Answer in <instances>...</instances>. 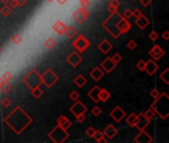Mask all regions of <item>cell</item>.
I'll return each instance as SVG.
<instances>
[{"mask_svg": "<svg viewBox=\"0 0 169 143\" xmlns=\"http://www.w3.org/2000/svg\"><path fill=\"white\" fill-rule=\"evenodd\" d=\"M4 122L12 129L16 134H21L33 122V119L27 114L21 106H16L13 111L8 114Z\"/></svg>", "mask_w": 169, "mask_h": 143, "instance_id": "1", "label": "cell"}, {"mask_svg": "<svg viewBox=\"0 0 169 143\" xmlns=\"http://www.w3.org/2000/svg\"><path fill=\"white\" fill-rule=\"evenodd\" d=\"M102 26L115 39H118L120 35L127 33L132 28L130 22L127 19H125L119 12L111 14L110 17H108L103 22Z\"/></svg>", "mask_w": 169, "mask_h": 143, "instance_id": "2", "label": "cell"}, {"mask_svg": "<svg viewBox=\"0 0 169 143\" xmlns=\"http://www.w3.org/2000/svg\"><path fill=\"white\" fill-rule=\"evenodd\" d=\"M168 104H169V96L166 92H162L160 93V96L154 100V101L150 104V108L160 118L165 120L169 116Z\"/></svg>", "mask_w": 169, "mask_h": 143, "instance_id": "3", "label": "cell"}, {"mask_svg": "<svg viewBox=\"0 0 169 143\" xmlns=\"http://www.w3.org/2000/svg\"><path fill=\"white\" fill-rule=\"evenodd\" d=\"M22 81H23L30 90L34 89L36 86H39L43 84L41 75L38 73V71L36 69H32L29 73L24 76Z\"/></svg>", "mask_w": 169, "mask_h": 143, "instance_id": "4", "label": "cell"}, {"mask_svg": "<svg viewBox=\"0 0 169 143\" xmlns=\"http://www.w3.org/2000/svg\"><path fill=\"white\" fill-rule=\"evenodd\" d=\"M69 136V133L67 132V130H65L62 128L61 126H57L54 127L50 133H48V137L56 143H62Z\"/></svg>", "mask_w": 169, "mask_h": 143, "instance_id": "5", "label": "cell"}, {"mask_svg": "<svg viewBox=\"0 0 169 143\" xmlns=\"http://www.w3.org/2000/svg\"><path fill=\"white\" fill-rule=\"evenodd\" d=\"M71 45L76 49L78 53H84L90 46V41L84 35H78L76 39L71 43Z\"/></svg>", "mask_w": 169, "mask_h": 143, "instance_id": "6", "label": "cell"}, {"mask_svg": "<svg viewBox=\"0 0 169 143\" xmlns=\"http://www.w3.org/2000/svg\"><path fill=\"white\" fill-rule=\"evenodd\" d=\"M42 82L47 86V87H52L56 82L58 81V76H57L53 73V71L51 69H47L45 73L41 75Z\"/></svg>", "mask_w": 169, "mask_h": 143, "instance_id": "7", "label": "cell"}, {"mask_svg": "<svg viewBox=\"0 0 169 143\" xmlns=\"http://www.w3.org/2000/svg\"><path fill=\"white\" fill-rule=\"evenodd\" d=\"M89 17V11L87 10V8H83L81 7L79 9H77L73 13V18L75 19V21L79 24H82L84 22L88 19Z\"/></svg>", "mask_w": 169, "mask_h": 143, "instance_id": "8", "label": "cell"}, {"mask_svg": "<svg viewBox=\"0 0 169 143\" xmlns=\"http://www.w3.org/2000/svg\"><path fill=\"white\" fill-rule=\"evenodd\" d=\"M69 111L75 116V115L85 113L87 111V107L81 101H74V104H72V106L69 107Z\"/></svg>", "mask_w": 169, "mask_h": 143, "instance_id": "9", "label": "cell"}, {"mask_svg": "<svg viewBox=\"0 0 169 143\" xmlns=\"http://www.w3.org/2000/svg\"><path fill=\"white\" fill-rule=\"evenodd\" d=\"M82 61H83V59L80 56V53H78V52H72L66 58V62L68 64H70V66L73 68L78 67V65H80V63H82Z\"/></svg>", "mask_w": 169, "mask_h": 143, "instance_id": "10", "label": "cell"}, {"mask_svg": "<svg viewBox=\"0 0 169 143\" xmlns=\"http://www.w3.org/2000/svg\"><path fill=\"white\" fill-rule=\"evenodd\" d=\"M110 116L115 120L116 122H120L122 119H124L125 117L127 116V113L126 111H124L122 107L120 106H116L113 111L110 112Z\"/></svg>", "mask_w": 169, "mask_h": 143, "instance_id": "11", "label": "cell"}, {"mask_svg": "<svg viewBox=\"0 0 169 143\" xmlns=\"http://www.w3.org/2000/svg\"><path fill=\"white\" fill-rule=\"evenodd\" d=\"M148 54H149V56L152 58V60H154V61H158V60H160L163 56H164L165 52L160 46L155 45L150 49Z\"/></svg>", "mask_w": 169, "mask_h": 143, "instance_id": "12", "label": "cell"}, {"mask_svg": "<svg viewBox=\"0 0 169 143\" xmlns=\"http://www.w3.org/2000/svg\"><path fill=\"white\" fill-rule=\"evenodd\" d=\"M137 122H135V127H137L139 130H144L150 123V120L146 119L143 112H140L137 115Z\"/></svg>", "mask_w": 169, "mask_h": 143, "instance_id": "13", "label": "cell"}, {"mask_svg": "<svg viewBox=\"0 0 169 143\" xmlns=\"http://www.w3.org/2000/svg\"><path fill=\"white\" fill-rule=\"evenodd\" d=\"M159 69V66L156 64V61L152 59H149L148 62H145V68H144V71L145 73H148L149 76H152L154 75L157 71Z\"/></svg>", "mask_w": 169, "mask_h": 143, "instance_id": "14", "label": "cell"}, {"mask_svg": "<svg viewBox=\"0 0 169 143\" xmlns=\"http://www.w3.org/2000/svg\"><path fill=\"white\" fill-rule=\"evenodd\" d=\"M140 132L135 136V142L138 143H150L152 142V137L148 133L145 132V130H139Z\"/></svg>", "mask_w": 169, "mask_h": 143, "instance_id": "15", "label": "cell"}, {"mask_svg": "<svg viewBox=\"0 0 169 143\" xmlns=\"http://www.w3.org/2000/svg\"><path fill=\"white\" fill-rule=\"evenodd\" d=\"M117 67V64L114 63L111 58H106L104 61L101 63V68L103 71H105L106 73H111V72Z\"/></svg>", "mask_w": 169, "mask_h": 143, "instance_id": "16", "label": "cell"}, {"mask_svg": "<svg viewBox=\"0 0 169 143\" xmlns=\"http://www.w3.org/2000/svg\"><path fill=\"white\" fill-rule=\"evenodd\" d=\"M103 133H104L106 138L113 139L114 137L118 134V129L113 124H109L108 126H106V128L103 130Z\"/></svg>", "mask_w": 169, "mask_h": 143, "instance_id": "17", "label": "cell"}, {"mask_svg": "<svg viewBox=\"0 0 169 143\" xmlns=\"http://www.w3.org/2000/svg\"><path fill=\"white\" fill-rule=\"evenodd\" d=\"M135 25H137L139 29L144 30V29H145L146 27H148V26L149 25L150 21H149L148 18H146L144 15H140L139 17L135 18Z\"/></svg>", "mask_w": 169, "mask_h": 143, "instance_id": "18", "label": "cell"}, {"mask_svg": "<svg viewBox=\"0 0 169 143\" xmlns=\"http://www.w3.org/2000/svg\"><path fill=\"white\" fill-rule=\"evenodd\" d=\"M57 122L58 126H61L62 128H63L65 130H67L68 128H70V127H71V125H72L71 121H70V120L66 116H64V115H61V116L57 118Z\"/></svg>", "mask_w": 169, "mask_h": 143, "instance_id": "19", "label": "cell"}, {"mask_svg": "<svg viewBox=\"0 0 169 143\" xmlns=\"http://www.w3.org/2000/svg\"><path fill=\"white\" fill-rule=\"evenodd\" d=\"M90 76L95 81H100L103 76H104V72H103V70L100 69L99 67H95L93 70L90 72Z\"/></svg>", "mask_w": 169, "mask_h": 143, "instance_id": "20", "label": "cell"}, {"mask_svg": "<svg viewBox=\"0 0 169 143\" xmlns=\"http://www.w3.org/2000/svg\"><path fill=\"white\" fill-rule=\"evenodd\" d=\"M99 91H100V87L98 86H93V89H91V90L88 91V96H89L94 102H96V103H97L98 101H100V100H99Z\"/></svg>", "mask_w": 169, "mask_h": 143, "instance_id": "21", "label": "cell"}, {"mask_svg": "<svg viewBox=\"0 0 169 143\" xmlns=\"http://www.w3.org/2000/svg\"><path fill=\"white\" fill-rule=\"evenodd\" d=\"M53 29L54 30V32L58 35H64L65 29H66V26L62 21H57L56 23L53 24Z\"/></svg>", "mask_w": 169, "mask_h": 143, "instance_id": "22", "label": "cell"}, {"mask_svg": "<svg viewBox=\"0 0 169 143\" xmlns=\"http://www.w3.org/2000/svg\"><path fill=\"white\" fill-rule=\"evenodd\" d=\"M112 44L109 42L108 40H103L99 45H98V49L102 52V53H104V54H108L109 52H110L112 50Z\"/></svg>", "mask_w": 169, "mask_h": 143, "instance_id": "23", "label": "cell"}, {"mask_svg": "<svg viewBox=\"0 0 169 143\" xmlns=\"http://www.w3.org/2000/svg\"><path fill=\"white\" fill-rule=\"evenodd\" d=\"M93 138L98 142V143H106L107 142V138L105 137L103 131L101 130H95V132L93 134Z\"/></svg>", "mask_w": 169, "mask_h": 143, "instance_id": "24", "label": "cell"}, {"mask_svg": "<svg viewBox=\"0 0 169 143\" xmlns=\"http://www.w3.org/2000/svg\"><path fill=\"white\" fill-rule=\"evenodd\" d=\"M73 82H74V84H75L76 86H77L78 87H82V86H84L87 84V80H86L85 76H83L82 75H78V76L74 79Z\"/></svg>", "mask_w": 169, "mask_h": 143, "instance_id": "25", "label": "cell"}, {"mask_svg": "<svg viewBox=\"0 0 169 143\" xmlns=\"http://www.w3.org/2000/svg\"><path fill=\"white\" fill-rule=\"evenodd\" d=\"M110 97H111V93L109 92L107 90H105V89H100V91H99V100L101 101L105 102Z\"/></svg>", "mask_w": 169, "mask_h": 143, "instance_id": "26", "label": "cell"}, {"mask_svg": "<svg viewBox=\"0 0 169 143\" xmlns=\"http://www.w3.org/2000/svg\"><path fill=\"white\" fill-rule=\"evenodd\" d=\"M64 35H66V37L69 38V39H72L73 37L77 35V30L72 26H68V27H66V29H65Z\"/></svg>", "mask_w": 169, "mask_h": 143, "instance_id": "27", "label": "cell"}, {"mask_svg": "<svg viewBox=\"0 0 169 143\" xmlns=\"http://www.w3.org/2000/svg\"><path fill=\"white\" fill-rule=\"evenodd\" d=\"M31 93H32V96H34L35 98H40L43 95V90L41 89V86H36V87H34V89H32L31 90Z\"/></svg>", "mask_w": 169, "mask_h": 143, "instance_id": "28", "label": "cell"}, {"mask_svg": "<svg viewBox=\"0 0 169 143\" xmlns=\"http://www.w3.org/2000/svg\"><path fill=\"white\" fill-rule=\"evenodd\" d=\"M137 114L135 113H130L129 116H127L126 118V121L127 123L130 125V126H132V127H135V122H137Z\"/></svg>", "mask_w": 169, "mask_h": 143, "instance_id": "29", "label": "cell"}, {"mask_svg": "<svg viewBox=\"0 0 169 143\" xmlns=\"http://www.w3.org/2000/svg\"><path fill=\"white\" fill-rule=\"evenodd\" d=\"M11 12H12V8H11L7 4H5L4 6L0 9V13H1L4 17H7V16H9L11 14Z\"/></svg>", "mask_w": 169, "mask_h": 143, "instance_id": "30", "label": "cell"}, {"mask_svg": "<svg viewBox=\"0 0 169 143\" xmlns=\"http://www.w3.org/2000/svg\"><path fill=\"white\" fill-rule=\"evenodd\" d=\"M56 45H57V42H56V40L53 39V38H48V39L45 43V46L48 49V50H52V49H53L54 47H56Z\"/></svg>", "mask_w": 169, "mask_h": 143, "instance_id": "31", "label": "cell"}, {"mask_svg": "<svg viewBox=\"0 0 169 143\" xmlns=\"http://www.w3.org/2000/svg\"><path fill=\"white\" fill-rule=\"evenodd\" d=\"M11 90V85L9 84V81H4L3 84L0 86V91L3 93H7Z\"/></svg>", "mask_w": 169, "mask_h": 143, "instance_id": "32", "label": "cell"}, {"mask_svg": "<svg viewBox=\"0 0 169 143\" xmlns=\"http://www.w3.org/2000/svg\"><path fill=\"white\" fill-rule=\"evenodd\" d=\"M144 117H145L146 119H148V120H150V121H151V119L155 116V112L149 107V108L148 109V111H146L144 113Z\"/></svg>", "mask_w": 169, "mask_h": 143, "instance_id": "33", "label": "cell"}, {"mask_svg": "<svg viewBox=\"0 0 169 143\" xmlns=\"http://www.w3.org/2000/svg\"><path fill=\"white\" fill-rule=\"evenodd\" d=\"M11 41H12L13 44H15V45H19V44H21V42H22V37L19 34H14L12 36V38H11Z\"/></svg>", "mask_w": 169, "mask_h": 143, "instance_id": "34", "label": "cell"}, {"mask_svg": "<svg viewBox=\"0 0 169 143\" xmlns=\"http://www.w3.org/2000/svg\"><path fill=\"white\" fill-rule=\"evenodd\" d=\"M79 93L76 91H72L71 92L69 93V98L71 101H78L79 100Z\"/></svg>", "mask_w": 169, "mask_h": 143, "instance_id": "35", "label": "cell"}, {"mask_svg": "<svg viewBox=\"0 0 169 143\" xmlns=\"http://www.w3.org/2000/svg\"><path fill=\"white\" fill-rule=\"evenodd\" d=\"M168 72H169V69H165V70L161 73V75L159 76V78H160L163 81H164L166 85L169 84V81H168V80H167V78H166V75L168 74Z\"/></svg>", "mask_w": 169, "mask_h": 143, "instance_id": "36", "label": "cell"}, {"mask_svg": "<svg viewBox=\"0 0 169 143\" xmlns=\"http://www.w3.org/2000/svg\"><path fill=\"white\" fill-rule=\"evenodd\" d=\"M1 78L3 79L4 81H10L11 80L13 79V76H12V74L10 73V72H5Z\"/></svg>", "mask_w": 169, "mask_h": 143, "instance_id": "37", "label": "cell"}, {"mask_svg": "<svg viewBox=\"0 0 169 143\" xmlns=\"http://www.w3.org/2000/svg\"><path fill=\"white\" fill-rule=\"evenodd\" d=\"M123 17L125 19H127V20L130 19V18L133 17V11L130 10V9H126V10L124 11V13H123Z\"/></svg>", "mask_w": 169, "mask_h": 143, "instance_id": "38", "label": "cell"}, {"mask_svg": "<svg viewBox=\"0 0 169 143\" xmlns=\"http://www.w3.org/2000/svg\"><path fill=\"white\" fill-rule=\"evenodd\" d=\"M111 58V60L112 61L115 63V64H118V63H120L122 61V56L121 55H120L119 53H116L115 55H114V56H112V57H110Z\"/></svg>", "mask_w": 169, "mask_h": 143, "instance_id": "39", "label": "cell"}, {"mask_svg": "<svg viewBox=\"0 0 169 143\" xmlns=\"http://www.w3.org/2000/svg\"><path fill=\"white\" fill-rule=\"evenodd\" d=\"M149 95H150V96H151L152 98H153V100H156V98H158V97L160 96V92H159L158 91H157L156 89H153V90H152V91H150Z\"/></svg>", "mask_w": 169, "mask_h": 143, "instance_id": "40", "label": "cell"}, {"mask_svg": "<svg viewBox=\"0 0 169 143\" xmlns=\"http://www.w3.org/2000/svg\"><path fill=\"white\" fill-rule=\"evenodd\" d=\"M148 38L151 41H156L157 39H158V33L155 32V31H152V32L149 33Z\"/></svg>", "mask_w": 169, "mask_h": 143, "instance_id": "41", "label": "cell"}, {"mask_svg": "<svg viewBox=\"0 0 169 143\" xmlns=\"http://www.w3.org/2000/svg\"><path fill=\"white\" fill-rule=\"evenodd\" d=\"M79 3L81 5V7H83V8H88L91 5L90 0H79Z\"/></svg>", "mask_w": 169, "mask_h": 143, "instance_id": "42", "label": "cell"}, {"mask_svg": "<svg viewBox=\"0 0 169 143\" xmlns=\"http://www.w3.org/2000/svg\"><path fill=\"white\" fill-rule=\"evenodd\" d=\"M11 101L9 100L8 97H5V98H3L2 100V101H1V104H2V106L3 107H9L10 106H11Z\"/></svg>", "mask_w": 169, "mask_h": 143, "instance_id": "43", "label": "cell"}, {"mask_svg": "<svg viewBox=\"0 0 169 143\" xmlns=\"http://www.w3.org/2000/svg\"><path fill=\"white\" fill-rule=\"evenodd\" d=\"M102 113V111L100 107L98 106H94L93 109H92V114L94 115V116H99V115Z\"/></svg>", "mask_w": 169, "mask_h": 143, "instance_id": "44", "label": "cell"}, {"mask_svg": "<svg viewBox=\"0 0 169 143\" xmlns=\"http://www.w3.org/2000/svg\"><path fill=\"white\" fill-rule=\"evenodd\" d=\"M137 68L141 71V72H144V68H145V62L144 61V60H140V61L137 64Z\"/></svg>", "mask_w": 169, "mask_h": 143, "instance_id": "45", "label": "cell"}, {"mask_svg": "<svg viewBox=\"0 0 169 143\" xmlns=\"http://www.w3.org/2000/svg\"><path fill=\"white\" fill-rule=\"evenodd\" d=\"M94 132H95V129L90 126V127H88V128H87V130L85 131V134H86V136H88V137H93Z\"/></svg>", "mask_w": 169, "mask_h": 143, "instance_id": "46", "label": "cell"}, {"mask_svg": "<svg viewBox=\"0 0 169 143\" xmlns=\"http://www.w3.org/2000/svg\"><path fill=\"white\" fill-rule=\"evenodd\" d=\"M127 47L130 49V50H134L137 47V43H135L134 40H130L128 43H127Z\"/></svg>", "mask_w": 169, "mask_h": 143, "instance_id": "47", "label": "cell"}, {"mask_svg": "<svg viewBox=\"0 0 169 143\" xmlns=\"http://www.w3.org/2000/svg\"><path fill=\"white\" fill-rule=\"evenodd\" d=\"M9 6L12 9H16L17 7H19V4L17 2V0H10V1H9Z\"/></svg>", "mask_w": 169, "mask_h": 143, "instance_id": "48", "label": "cell"}, {"mask_svg": "<svg viewBox=\"0 0 169 143\" xmlns=\"http://www.w3.org/2000/svg\"><path fill=\"white\" fill-rule=\"evenodd\" d=\"M75 118H76V120H77L78 122H83L84 120L86 119V116H85V113H83V114H78V115H75Z\"/></svg>", "mask_w": 169, "mask_h": 143, "instance_id": "49", "label": "cell"}, {"mask_svg": "<svg viewBox=\"0 0 169 143\" xmlns=\"http://www.w3.org/2000/svg\"><path fill=\"white\" fill-rule=\"evenodd\" d=\"M140 15H143V13H141V11L139 9H135L133 11V17L138 18V17H139Z\"/></svg>", "mask_w": 169, "mask_h": 143, "instance_id": "50", "label": "cell"}, {"mask_svg": "<svg viewBox=\"0 0 169 143\" xmlns=\"http://www.w3.org/2000/svg\"><path fill=\"white\" fill-rule=\"evenodd\" d=\"M108 10H109V12H110V14H114V13L118 12V8L115 7V6H112V5H109Z\"/></svg>", "mask_w": 169, "mask_h": 143, "instance_id": "51", "label": "cell"}, {"mask_svg": "<svg viewBox=\"0 0 169 143\" xmlns=\"http://www.w3.org/2000/svg\"><path fill=\"white\" fill-rule=\"evenodd\" d=\"M109 5H112V6H115L118 8L120 6V1L119 0H111V1L109 2Z\"/></svg>", "mask_w": 169, "mask_h": 143, "instance_id": "52", "label": "cell"}, {"mask_svg": "<svg viewBox=\"0 0 169 143\" xmlns=\"http://www.w3.org/2000/svg\"><path fill=\"white\" fill-rule=\"evenodd\" d=\"M140 3H141V5H143V6L148 7V6H149V5H150L151 0H140Z\"/></svg>", "mask_w": 169, "mask_h": 143, "instance_id": "53", "label": "cell"}, {"mask_svg": "<svg viewBox=\"0 0 169 143\" xmlns=\"http://www.w3.org/2000/svg\"><path fill=\"white\" fill-rule=\"evenodd\" d=\"M162 38L165 41H168L169 40V31H165L164 33H163V34H162Z\"/></svg>", "mask_w": 169, "mask_h": 143, "instance_id": "54", "label": "cell"}, {"mask_svg": "<svg viewBox=\"0 0 169 143\" xmlns=\"http://www.w3.org/2000/svg\"><path fill=\"white\" fill-rule=\"evenodd\" d=\"M17 2H18V4H19V6H23V5L26 4L27 0H17Z\"/></svg>", "mask_w": 169, "mask_h": 143, "instance_id": "55", "label": "cell"}, {"mask_svg": "<svg viewBox=\"0 0 169 143\" xmlns=\"http://www.w3.org/2000/svg\"><path fill=\"white\" fill-rule=\"evenodd\" d=\"M57 3H58L59 5H63V4L66 3L67 0H57Z\"/></svg>", "mask_w": 169, "mask_h": 143, "instance_id": "56", "label": "cell"}, {"mask_svg": "<svg viewBox=\"0 0 169 143\" xmlns=\"http://www.w3.org/2000/svg\"><path fill=\"white\" fill-rule=\"evenodd\" d=\"M0 1H1L2 3H4V4H8L10 0H0Z\"/></svg>", "mask_w": 169, "mask_h": 143, "instance_id": "57", "label": "cell"}, {"mask_svg": "<svg viewBox=\"0 0 169 143\" xmlns=\"http://www.w3.org/2000/svg\"><path fill=\"white\" fill-rule=\"evenodd\" d=\"M3 82H4V81H3V79L1 78V76H0V86H1L2 84H3Z\"/></svg>", "mask_w": 169, "mask_h": 143, "instance_id": "58", "label": "cell"}, {"mask_svg": "<svg viewBox=\"0 0 169 143\" xmlns=\"http://www.w3.org/2000/svg\"><path fill=\"white\" fill-rule=\"evenodd\" d=\"M47 1H48V2H50V3H52V2L53 1V0H47Z\"/></svg>", "mask_w": 169, "mask_h": 143, "instance_id": "59", "label": "cell"}, {"mask_svg": "<svg viewBox=\"0 0 169 143\" xmlns=\"http://www.w3.org/2000/svg\"><path fill=\"white\" fill-rule=\"evenodd\" d=\"M0 53H1V47H0Z\"/></svg>", "mask_w": 169, "mask_h": 143, "instance_id": "60", "label": "cell"}]
</instances>
